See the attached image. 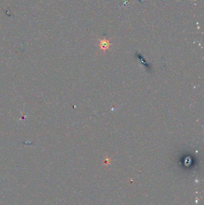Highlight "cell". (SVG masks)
Wrapping results in <instances>:
<instances>
[{
  "mask_svg": "<svg viewBox=\"0 0 204 205\" xmlns=\"http://www.w3.org/2000/svg\"><path fill=\"white\" fill-rule=\"evenodd\" d=\"M111 45V43H110L109 40L107 39H102V40H99V47L101 50H102L104 52L105 50L108 49L110 46Z\"/></svg>",
  "mask_w": 204,
  "mask_h": 205,
  "instance_id": "1",
  "label": "cell"
}]
</instances>
